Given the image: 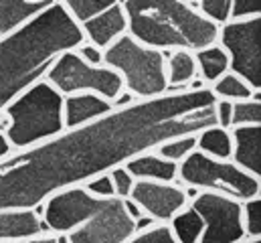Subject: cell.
<instances>
[{
	"label": "cell",
	"instance_id": "17",
	"mask_svg": "<svg viewBox=\"0 0 261 243\" xmlns=\"http://www.w3.org/2000/svg\"><path fill=\"white\" fill-rule=\"evenodd\" d=\"M124 166L128 168V173L136 181L144 179V181L174 182L178 164L168 160V158H162L156 150H150V152H144V154H138V156L130 158Z\"/></svg>",
	"mask_w": 261,
	"mask_h": 243
},
{
	"label": "cell",
	"instance_id": "23",
	"mask_svg": "<svg viewBox=\"0 0 261 243\" xmlns=\"http://www.w3.org/2000/svg\"><path fill=\"white\" fill-rule=\"evenodd\" d=\"M193 150H196V134H189V136H180V138H172L166 140L164 144H160L156 148V152L162 158H168L172 162H180L185 160Z\"/></svg>",
	"mask_w": 261,
	"mask_h": 243
},
{
	"label": "cell",
	"instance_id": "22",
	"mask_svg": "<svg viewBox=\"0 0 261 243\" xmlns=\"http://www.w3.org/2000/svg\"><path fill=\"white\" fill-rule=\"evenodd\" d=\"M208 87L217 100H227V102H241V100H249V98L259 95V91H255L245 79H241L239 75H235L231 71L221 75Z\"/></svg>",
	"mask_w": 261,
	"mask_h": 243
},
{
	"label": "cell",
	"instance_id": "13",
	"mask_svg": "<svg viewBox=\"0 0 261 243\" xmlns=\"http://www.w3.org/2000/svg\"><path fill=\"white\" fill-rule=\"evenodd\" d=\"M79 29L83 33V41L99 47L101 51L108 49L114 41H118L122 35L128 33V16L122 6V0L85 18L83 22H79Z\"/></svg>",
	"mask_w": 261,
	"mask_h": 243
},
{
	"label": "cell",
	"instance_id": "11",
	"mask_svg": "<svg viewBox=\"0 0 261 243\" xmlns=\"http://www.w3.org/2000/svg\"><path fill=\"white\" fill-rule=\"evenodd\" d=\"M101 205H103V199L93 197L91 192H87L83 186L77 184V186H69L53 192L43 203L41 219L47 233L67 235L69 231L79 227L83 221H87Z\"/></svg>",
	"mask_w": 261,
	"mask_h": 243
},
{
	"label": "cell",
	"instance_id": "12",
	"mask_svg": "<svg viewBox=\"0 0 261 243\" xmlns=\"http://www.w3.org/2000/svg\"><path fill=\"white\" fill-rule=\"evenodd\" d=\"M128 199H132L142 215L150 217L156 223H168L178 211L189 205L187 190L174 182L162 181H134Z\"/></svg>",
	"mask_w": 261,
	"mask_h": 243
},
{
	"label": "cell",
	"instance_id": "2",
	"mask_svg": "<svg viewBox=\"0 0 261 243\" xmlns=\"http://www.w3.org/2000/svg\"><path fill=\"white\" fill-rule=\"evenodd\" d=\"M83 43L79 22L55 2L0 41V112L24 87L41 79L55 57Z\"/></svg>",
	"mask_w": 261,
	"mask_h": 243
},
{
	"label": "cell",
	"instance_id": "5",
	"mask_svg": "<svg viewBox=\"0 0 261 243\" xmlns=\"http://www.w3.org/2000/svg\"><path fill=\"white\" fill-rule=\"evenodd\" d=\"M101 63L120 73L124 89L136 100H152L168 91L164 51L138 43L128 33L103 49Z\"/></svg>",
	"mask_w": 261,
	"mask_h": 243
},
{
	"label": "cell",
	"instance_id": "28",
	"mask_svg": "<svg viewBox=\"0 0 261 243\" xmlns=\"http://www.w3.org/2000/svg\"><path fill=\"white\" fill-rule=\"evenodd\" d=\"M243 211V227L247 237H259L261 235V197L249 199L241 203Z\"/></svg>",
	"mask_w": 261,
	"mask_h": 243
},
{
	"label": "cell",
	"instance_id": "25",
	"mask_svg": "<svg viewBox=\"0 0 261 243\" xmlns=\"http://www.w3.org/2000/svg\"><path fill=\"white\" fill-rule=\"evenodd\" d=\"M67 12L77 20V22H83L85 18L93 16L95 12H99L101 8L118 2V0H57Z\"/></svg>",
	"mask_w": 261,
	"mask_h": 243
},
{
	"label": "cell",
	"instance_id": "38",
	"mask_svg": "<svg viewBox=\"0 0 261 243\" xmlns=\"http://www.w3.org/2000/svg\"><path fill=\"white\" fill-rule=\"evenodd\" d=\"M185 2H189V4H195L196 0H185Z\"/></svg>",
	"mask_w": 261,
	"mask_h": 243
},
{
	"label": "cell",
	"instance_id": "39",
	"mask_svg": "<svg viewBox=\"0 0 261 243\" xmlns=\"http://www.w3.org/2000/svg\"><path fill=\"white\" fill-rule=\"evenodd\" d=\"M0 243H22V241H0Z\"/></svg>",
	"mask_w": 261,
	"mask_h": 243
},
{
	"label": "cell",
	"instance_id": "3",
	"mask_svg": "<svg viewBox=\"0 0 261 243\" xmlns=\"http://www.w3.org/2000/svg\"><path fill=\"white\" fill-rule=\"evenodd\" d=\"M128 35L138 43L174 51H198L217 43L219 27L185 0H122Z\"/></svg>",
	"mask_w": 261,
	"mask_h": 243
},
{
	"label": "cell",
	"instance_id": "21",
	"mask_svg": "<svg viewBox=\"0 0 261 243\" xmlns=\"http://www.w3.org/2000/svg\"><path fill=\"white\" fill-rule=\"evenodd\" d=\"M168 227L178 243H198V237L204 229V223L195 209L191 205H187L182 211H178L168 221Z\"/></svg>",
	"mask_w": 261,
	"mask_h": 243
},
{
	"label": "cell",
	"instance_id": "6",
	"mask_svg": "<svg viewBox=\"0 0 261 243\" xmlns=\"http://www.w3.org/2000/svg\"><path fill=\"white\" fill-rule=\"evenodd\" d=\"M176 179L198 190H213L235 201H249L261 195L259 177L243 171L233 160H219L193 150L176 166Z\"/></svg>",
	"mask_w": 261,
	"mask_h": 243
},
{
	"label": "cell",
	"instance_id": "24",
	"mask_svg": "<svg viewBox=\"0 0 261 243\" xmlns=\"http://www.w3.org/2000/svg\"><path fill=\"white\" fill-rule=\"evenodd\" d=\"M249 124H261V104L259 95L233 102L231 106V128L233 126H249Z\"/></svg>",
	"mask_w": 261,
	"mask_h": 243
},
{
	"label": "cell",
	"instance_id": "31",
	"mask_svg": "<svg viewBox=\"0 0 261 243\" xmlns=\"http://www.w3.org/2000/svg\"><path fill=\"white\" fill-rule=\"evenodd\" d=\"M83 188L87 192H91L93 197H99V199H108V197H116L114 192V184H112V179H110V173H101L93 179L83 182Z\"/></svg>",
	"mask_w": 261,
	"mask_h": 243
},
{
	"label": "cell",
	"instance_id": "37",
	"mask_svg": "<svg viewBox=\"0 0 261 243\" xmlns=\"http://www.w3.org/2000/svg\"><path fill=\"white\" fill-rule=\"evenodd\" d=\"M57 243H69L65 233H59V235H57Z\"/></svg>",
	"mask_w": 261,
	"mask_h": 243
},
{
	"label": "cell",
	"instance_id": "30",
	"mask_svg": "<svg viewBox=\"0 0 261 243\" xmlns=\"http://www.w3.org/2000/svg\"><path fill=\"white\" fill-rule=\"evenodd\" d=\"M255 16H261V0H231L229 20H245Z\"/></svg>",
	"mask_w": 261,
	"mask_h": 243
},
{
	"label": "cell",
	"instance_id": "16",
	"mask_svg": "<svg viewBox=\"0 0 261 243\" xmlns=\"http://www.w3.org/2000/svg\"><path fill=\"white\" fill-rule=\"evenodd\" d=\"M57 0H0V41L53 6Z\"/></svg>",
	"mask_w": 261,
	"mask_h": 243
},
{
	"label": "cell",
	"instance_id": "1",
	"mask_svg": "<svg viewBox=\"0 0 261 243\" xmlns=\"http://www.w3.org/2000/svg\"><path fill=\"white\" fill-rule=\"evenodd\" d=\"M217 98L208 85L166 91L114 108L97 120L63 130L0 158V241L47 233L35 211L53 192L110 173L172 138L215 126Z\"/></svg>",
	"mask_w": 261,
	"mask_h": 243
},
{
	"label": "cell",
	"instance_id": "35",
	"mask_svg": "<svg viewBox=\"0 0 261 243\" xmlns=\"http://www.w3.org/2000/svg\"><path fill=\"white\" fill-rule=\"evenodd\" d=\"M12 152V146H10V142L6 140V136H4V132L0 130V158H4V156H8Z\"/></svg>",
	"mask_w": 261,
	"mask_h": 243
},
{
	"label": "cell",
	"instance_id": "4",
	"mask_svg": "<svg viewBox=\"0 0 261 243\" xmlns=\"http://www.w3.org/2000/svg\"><path fill=\"white\" fill-rule=\"evenodd\" d=\"M63 98V93H59L45 77H41L6 104L2 110L6 118L2 132L12 150H22L51 140L65 130Z\"/></svg>",
	"mask_w": 261,
	"mask_h": 243
},
{
	"label": "cell",
	"instance_id": "15",
	"mask_svg": "<svg viewBox=\"0 0 261 243\" xmlns=\"http://www.w3.org/2000/svg\"><path fill=\"white\" fill-rule=\"evenodd\" d=\"M114 110L112 102L103 100L97 93H71L63 98V124L65 130L89 124V121L97 120L106 114H110Z\"/></svg>",
	"mask_w": 261,
	"mask_h": 243
},
{
	"label": "cell",
	"instance_id": "32",
	"mask_svg": "<svg viewBox=\"0 0 261 243\" xmlns=\"http://www.w3.org/2000/svg\"><path fill=\"white\" fill-rule=\"evenodd\" d=\"M75 51H77V55H79L81 59H85L87 63H91V65H103V63H101V61H103V51H101L99 47L87 43V41L79 43V45L75 47Z\"/></svg>",
	"mask_w": 261,
	"mask_h": 243
},
{
	"label": "cell",
	"instance_id": "8",
	"mask_svg": "<svg viewBox=\"0 0 261 243\" xmlns=\"http://www.w3.org/2000/svg\"><path fill=\"white\" fill-rule=\"evenodd\" d=\"M217 43L229 55V71L261 89V16L227 20L219 27Z\"/></svg>",
	"mask_w": 261,
	"mask_h": 243
},
{
	"label": "cell",
	"instance_id": "18",
	"mask_svg": "<svg viewBox=\"0 0 261 243\" xmlns=\"http://www.w3.org/2000/svg\"><path fill=\"white\" fill-rule=\"evenodd\" d=\"M198 79V69L193 51L187 49H174L166 57V81L168 91H180L191 87Z\"/></svg>",
	"mask_w": 261,
	"mask_h": 243
},
{
	"label": "cell",
	"instance_id": "27",
	"mask_svg": "<svg viewBox=\"0 0 261 243\" xmlns=\"http://www.w3.org/2000/svg\"><path fill=\"white\" fill-rule=\"evenodd\" d=\"M126 243H178L174 239L168 223H152L150 227L136 231Z\"/></svg>",
	"mask_w": 261,
	"mask_h": 243
},
{
	"label": "cell",
	"instance_id": "26",
	"mask_svg": "<svg viewBox=\"0 0 261 243\" xmlns=\"http://www.w3.org/2000/svg\"><path fill=\"white\" fill-rule=\"evenodd\" d=\"M195 6L204 18H208L217 27L225 25L231 18V0H196Z\"/></svg>",
	"mask_w": 261,
	"mask_h": 243
},
{
	"label": "cell",
	"instance_id": "33",
	"mask_svg": "<svg viewBox=\"0 0 261 243\" xmlns=\"http://www.w3.org/2000/svg\"><path fill=\"white\" fill-rule=\"evenodd\" d=\"M231 106L233 102H227V100H217L215 104V116H217V126L221 128H231Z\"/></svg>",
	"mask_w": 261,
	"mask_h": 243
},
{
	"label": "cell",
	"instance_id": "7",
	"mask_svg": "<svg viewBox=\"0 0 261 243\" xmlns=\"http://www.w3.org/2000/svg\"><path fill=\"white\" fill-rule=\"evenodd\" d=\"M59 93H97L108 102H116L124 91L120 73L108 65H91L77 55L75 49L59 53L43 75Z\"/></svg>",
	"mask_w": 261,
	"mask_h": 243
},
{
	"label": "cell",
	"instance_id": "19",
	"mask_svg": "<svg viewBox=\"0 0 261 243\" xmlns=\"http://www.w3.org/2000/svg\"><path fill=\"white\" fill-rule=\"evenodd\" d=\"M195 59L198 77L202 79L204 85L215 83L221 75H225L229 71V55L225 53V49L219 43H213L204 49L195 51Z\"/></svg>",
	"mask_w": 261,
	"mask_h": 243
},
{
	"label": "cell",
	"instance_id": "20",
	"mask_svg": "<svg viewBox=\"0 0 261 243\" xmlns=\"http://www.w3.org/2000/svg\"><path fill=\"white\" fill-rule=\"evenodd\" d=\"M196 150L219 160H231V150H233L231 132L217 124L200 130L196 134Z\"/></svg>",
	"mask_w": 261,
	"mask_h": 243
},
{
	"label": "cell",
	"instance_id": "36",
	"mask_svg": "<svg viewBox=\"0 0 261 243\" xmlns=\"http://www.w3.org/2000/svg\"><path fill=\"white\" fill-rule=\"evenodd\" d=\"M241 243H261V237H247V239H243Z\"/></svg>",
	"mask_w": 261,
	"mask_h": 243
},
{
	"label": "cell",
	"instance_id": "14",
	"mask_svg": "<svg viewBox=\"0 0 261 243\" xmlns=\"http://www.w3.org/2000/svg\"><path fill=\"white\" fill-rule=\"evenodd\" d=\"M233 150L231 160L243 171L261 177V124L229 128Z\"/></svg>",
	"mask_w": 261,
	"mask_h": 243
},
{
	"label": "cell",
	"instance_id": "34",
	"mask_svg": "<svg viewBox=\"0 0 261 243\" xmlns=\"http://www.w3.org/2000/svg\"><path fill=\"white\" fill-rule=\"evenodd\" d=\"M22 243H57V235H35V237H29Z\"/></svg>",
	"mask_w": 261,
	"mask_h": 243
},
{
	"label": "cell",
	"instance_id": "10",
	"mask_svg": "<svg viewBox=\"0 0 261 243\" xmlns=\"http://www.w3.org/2000/svg\"><path fill=\"white\" fill-rule=\"evenodd\" d=\"M134 233L136 219L126 211L124 199L108 197L87 221L67 233V239L69 243H126Z\"/></svg>",
	"mask_w": 261,
	"mask_h": 243
},
{
	"label": "cell",
	"instance_id": "9",
	"mask_svg": "<svg viewBox=\"0 0 261 243\" xmlns=\"http://www.w3.org/2000/svg\"><path fill=\"white\" fill-rule=\"evenodd\" d=\"M189 205L204 223L198 243H241L247 239L241 201L213 190H200Z\"/></svg>",
	"mask_w": 261,
	"mask_h": 243
},
{
	"label": "cell",
	"instance_id": "29",
	"mask_svg": "<svg viewBox=\"0 0 261 243\" xmlns=\"http://www.w3.org/2000/svg\"><path fill=\"white\" fill-rule=\"evenodd\" d=\"M110 179H112V184H114V192H116V197H120V199H128L132 186H134V181H136L130 173H128V168H126L124 164L114 166V168L110 171Z\"/></svg>",
	"mask_w": 261,
	"mask_h": 243
}]
</instances>
